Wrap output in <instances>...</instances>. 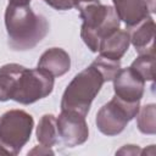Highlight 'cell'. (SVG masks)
Here are the masks:
<instances>
[{
	"mask_svg": "<svg viewBox=\"0 0 156 156\" xmlns=\"http://www.w3.org/2000/svg\"><path fill=\"white\" fill-rule=\"evenodd\" d=\"M57 134L62 143L68 147H74L84 144L89 138V128L85 122V116L71 110H61L56 117Z\"/></svg>",
	"mask_w": 156,
	"mask_h": 156,
	"instance_id": "cell-7",
	"label": "cell"
},
{
	"mask_svg": "<svg viewBox=\"0 0 156 156\" xmlns=\"http://www.w3.org/2000/svg\"><path fill=\"white\" fill-rule=\"evenodd\" d=\"M32 0H9V4L12 5H20V6H27L30 4Z\"/></svg>",
	"mask_w": 156,
	"mask_h": 156,
	"instance_id": "cell-21",
	"label": "cell"
},
{
	"mask_svg": "<svg viewBox=\"0 0 156 156\" xmlns=\"http://www.w3.org/2000/svg\"><path fill=\"white\" fill-rule=\"evenodd\" d=\"M54 155V151L48 147V146H44V145H40V146H35L33 150L28 151V155Z\"/></svg>",
	"mask_w": 156,
	"mask_h": 156,
	"instance_id": "cell-20",
	"label": "cell"
},
{
	"mask_svg": "<svg viewBox=\"0 0 156 156\" xmlns=\"http://www.w3.org/2000/svg\"><path fill=\"white\" fill-rule=\"evenodd\" d=\"M155 54H141L129 66L144 82H154Z\"/></svg>",
	"mask_w": 156,
	"mask_h": 156,
	"instance_id": "cell-16",
	"label": "cell"
},
{
	"mask_svg": "<svg viewBox=\"0 0 156 156\" xmlns=\"http://www.w3.org/2000/svg\"><path fill=\"white\" fill-rule=\"evenodd\" d=\"M78 10L83 20L80 37L93 52H98L101 41L119 29L121 21L113 6L102 5L100 1L85 4Z\"/></svg>",
	"mask_w": 156,
	"mask_h": 156,
	"instance_id": "cell-2",
	"label": "cell"
},
{
	"mask_svg": "<svg viewBox=\"0 0 156 156\" xmlns=\"http://www.w3.org/2000/svg\"><path fill=\"white\" fill-rule=\"evenodd\" d=\"M129 44L130 43H129L128 32L123 29H117L115 33H112L101 41L99 46L100 56L119 61L123 57V55L127 52Z\"/></svg>",
	"mask_w": 156,
	"mask_h": 156,
	"instance_id": "cell-12",
	"label": "cell"
},
{
	"mask_svg": "<svg viewBox=\"0 0 156 156\" xmlns=\"http://www.w3.org/2000/svg\"><path fill=\"white\" fill-rule=\"evenodd\" d=\"M49 6H51L55 10L65 11V10H71L73 7L79 9L80 6L85 4H91V2H98L99 0H44Z\"/></svg>",
	"mask_w": 156,
	"mask_h": 156,
	"instance_id": "cell-18",
	"label": "cell"
},
{
	"mask_svg": "<svg viewBox=\"0 0 156 156\" xmlns=\"http://www.w3.org/2000/svg\"><path fill=\"white\" fill-rule=\"evenodd\" d=\"M136 127L143 134L156 133V105L149 104L139 108L136 113Z\"/></svg>",
	"mask_w": 156,
	"mask_h": 156,
	"instance_id": "cell-15",
	"label": "cell"
},
{
	"mask_svg": "<svg viewBox=\"0 0 156 156\" xmlns=\"http://www.w3.org/2000/svg\"><path fill=\"white\" fill-rule=\"evenodd\" d=\"M34 127L33 117L23 110H10L0 117V141L10 155H17L30 139Z\"/></svg>",
	"mask_w": 156,
	"mask_h": 156,
	"instance_id": "cell-4",
	"label": "cell"
},
{
	"mask_svg": "<svg viewBox=\"0 0 156 156\" xmlns=\"http://www.w3.org/2000/svg\"><path fill=\"white\" fill-rule=\"evenodd\" d=\"M139 108V102H127L115 95L98 111L95 118L96 127L107 136L117 135L122 133L127 124L136 116Z\"/></svg>",
	"mask_w": 156,
	"mask_h": 156,
	"instance_id": "cell-5",
	"label": "cell"
},
{
	"mask_svg": "<svg viewBox=\"0 0 156 156\" xmlns=\"http://www.w3.org/2000/svg\"><path fill=\"white\" fill-rule=\"evenodd\" d=\"M116 154L117 155H140L141 149L138 145H124Z\"/></svg>",
	"mask_w": 156,
	"mask_h": 156,
	"instance_id": "cell-19",
	"label": "cell"
},
{
	"mask_svg": "<svg viewBox=\"0 0 156 156\" xmlns=\"http://www.w3.org/2000/svg\"><path fill=\"white\" fill-rule=\"evenodd\" d=\"M24 69L18 63H7L0 67V101L11 100L16 80Z\"/></svg>",
	"mask_w": 156,
	"mask_h": 156,
	"instance_id": "cell-13",
	"label": "cell"
},
{
	"mask_svg": "<svg viewBox=\"0 0 156 156\" xmlns=\"http://www.w3.org/2000/svg\"><path fill=\"white\" fill-rule=\"evenodd\" d=\"M105 82L101 72L91 63L76 74L67 85L61 99V110H71L87 116L93 100Z\"/></svg>",
	"mask_w": 156,
	"mask_h": 156,
	"instance_id": "cell-3",
	"label": "cell"
},
{
	"mask_svg": "<svg viewBox=\"0 0 156 156\" xmlns=\"http://www.w3.org/2000/svg\"><path fill=\"white\" fill-rule=\"evenodd\" d=\"M37 140L40 145L51 147L58 140L56 117L51 113H46L41 116L37 127Z\"/></svg>",
	"mask_w": 156,
	"mask_h": 156,
	"instance_id": "cell-14",
	"label": "cell"
},
{
	"mask_svg": "<svg viewBox=\"0 0 156 156\" xmlns=\"http://www.w3.org/2000/svg\"><path fill=\"white\" fill-rule=\"evenodd\" d=\"M115 95L127 102H140L145 82L130 68H121L117 76L113 78Z\"/></svg>",
	"mask_w": 156,
	"mask_h": 156,
	"instance_id": "cell-8",
	"label": "cell"
},
{
	"mask_svg": "<svg viewBox=\"0 0 156 156\" xmlns=\"http://www.w3.org/2000/svg\"><path fill=\"white\" fill-rule=\"evenodd\" d=\"M7 44L12 50L27 51L35 48L49 33L50 24L43 15L35 13L29 5L9 4L5 11Z\"/></svg>",
	"mask_w": 156,
	"mask_h": 156,
	"instance_id": "cell-1",
	"label": "cell"
},
{
	"mask_svg": "<svg viewBox=\"0 0 156 156\" xmlns=\"http://www.w3.org/2000/svg\"><path fill=\"white\" fill-rule=\"evenodd\" d=\"M145 2H146V5H147V7H149L150 12H155V7H154V0H145Z\"/></svg>",
	"mask_w": 156,
	"mask_h": 156,
	"instance_id": "cell-22",
	"label": "cell"
},
{
	"mask_svg": "<svg viewBox=\"0 0 156 156\" xmlns=\"http://www.w3.org/2000/svg\"><path fill=\"white\" fill-rule=\"evenodd\" d=\"M104 76L106 82L113 80V78L117 76V73L121 69V62L118 60H111L106 58L104 56H98L93 62H91Z\"/></svg>",
	"mask_w": 156,
	"mask_h": 156,
	"instance_id": "cell-17",
	"label": "cell"
},
{
	"mask_svg": "<svg viewBox=\"0 0 156 156\" xmlns=\"http://www.w3.org/2000/svg\"><path fill=\"white\" fill-rule=\"evenodd\" d=\"M37 68L45 71L54 78L61 77L69 71L71 57L61 48H50L40 56Z\"/></svg>",
	"mask_w": 156,
	"mask_h": 156,
	"instance_id": "cell-11",
	"label": "cell"
},
{
	"mask_svg": "<svg viewBox=\"0 0 156 156\" xmlns=\"http://www.w3.org/2000/svg\"><path fill=\"white\" fill-rule=\"evenodd\" d=\"M52 89V76L39 68L29 69L24 67L16 80L11 100L22 105H30L50 95Z\"/></svg>",
	"mask_w": 156,
	"mask_h": 156,
	"instance_id": "cell-6",
	"label": "cell"
},
{
	"mask_svg": "<svg viewBox=\"0 0 156 156\" xmlns=\"http://www.w3.org/2000/svg\"><path fill=\"white\" fill-rule=\"evenodd\" d=\"M129 35V43L135 48V51L141 54H155L154 52V39H155V22L151 17H147L138 24L127 28Z\"/></svg>",
	"mask_w": 156,
	"mask_h": 156,
	"instance_id": "cell-9",
	"label": "cell"
},
{
	"mask_svg": "<svg viewBox=\"0 0 156 156\" xmlns=\"http://www.w3.org/2000/svg\"><path fill=\"white\" fill-rule=\"evenodd\" d=\"M112 2L119 21H123L127 28L151 17L145 0H112Z\"/></svg>",
	"mask_w": 156,
	"mask_h": 156,
	"instance_id": "cell-10",
	"label": "cell"
}]
</instances>
